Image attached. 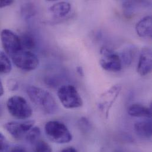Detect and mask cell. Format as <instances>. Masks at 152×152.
<instances>
[{"mask_svg":"<svg viewBox=\"0 0 152 152\" xmlns=\"http://www.w3.org/2000/svg\"><path fill=\"white\" fill-rule=\"evenodd\" d=\"M8 86L10 89L15 90L18 86L17 82L14 79H10L8 82Z\"/></svg>","mask_w":152,"mask_h":152,"instance_id":"obj_24","label":"cell"},{"mask_svg":"<svg viewBox=\"0 0 152 152\" xmlns=\"http://www.w3.org/2000/svg\"><path fill=\"white\" fill-rule=\"evenodd\" d=\"M58 96L61 102L66 108H77L83 105L82 98L73 85H65L61 86L58 91Z\"/></svg>","mask_w":152,"mask_h":152,"instance_id":"obj_4","label":"cell"},{"mask_svg":"<svg viewBox=\"0 0 152 152\" xmlns=\"http://www.w3.org/2000/svg\"><path fill=\"white\" fill-rule=\"evenodd\" d=\"M10 114L18 119H27L32 115V109L27 101L22 96L14 95L10 97L7 102Z\"/></svg>","mask_w":152,"mask_h":152,"instance_id":"obj_3","label":"cell"},{"mask_svg":"<svg viewBox=\"0 0 152 152\" xmlns=\"http://www.w3.org/2000/svg\"><path fill=\"white\" fill-rule=\"evenodd\" d=\"M71 11V5L68 2H59L49 8V11L52 15L57 18H64Z\"/></svg>","mask_w":152,"mask_h":152,"instance_id":"obj_12","label":"cell"},{"mask_svg":"<svg viewBox=\"0 0 152 152\" xmlns=\"http://www.w3.org/2000/svg\"><path fill=\"white\" fill-rule=\"evenodd\" d=\"M34 145L35 152H52L50 146L43 140H38Z\"/></svg>","mask_w":152,"mask_h":152,"instance_id":"obj_19","label":"cell"},{"mask_svg":"<svg viewBox=\"0 0 152 152\" xmlns=\"http://www.w3.org/2000/svg\"><path fill=\"white\" fill-rule=\"evenodd\" d=\"M143 1H125L123 2V13L127 18L132 17L136 12L139 5L143 4Z\"/></svg>","mask_w":152,"mask_h":152,"instance_id":"obj_15","label":"cell"},{"mask_svg":"<svg viewBox=\"0 0 152 152\" xmlns=\"http://www.w3.org/2000/svg\"><path fill=\"white\" fill-rule=\"evenodd\" d=\"M152 18L148 15L142 18L136 26L137 34L141 37H152Z\"/></svg>","mask_w":152,"mask_h":152,"instance_id":"obj_11","label":"cell"},{"mask_svg":"<svg viewBox=\"0 0 152 152\" xmlns=\"http://www.w3.org/2000/svg\"><path fill=\"white\" fill-rule=\"evenodd\" d=\"M7 146V141L4 134L0 132V152L5 149Z\"/></svg>","mask_w":152,"mask_h":152,"instance_id":"obj_23","label":"cell"},{"mask_svg":"<svg viewBox=\"0 0 152 152\" xmlns=\"http://www.w3.org/2000/svg\"></svg>","mask_w":152,"mask_h":152,"instance_id":"obj_30","label":"cell"},{"mask_svg":"<svg viewBox=\"0 0 152 152\" xmlns=\"http://www.w3.org/2000/svg\"><path fill=\"white\" fill-rule=\"evenodd\" d=\"M40 130L39 127H33L26 134L25 139L30 143H35L40 136Z\"/></svg>","mask_w":152,"mask_h":152,"instance_id":"obj_18","label":"cell"},{"mask_svg":"<svg viewBox=\"0 0 152 152\" xmlns=\"http://www.w3.org/2000/svg\"><path fill=\"white\" fill-rule=\"evenodd\" d=\"M101 58L99 64L102 69L109 72H119L122 69V62L120 56L111 49L104 47L101 50Z\"/></svg>","mask_w":152,"mask_h":152,"instance_id":"obj_6","label":"cell"},{"mask_svg":"<svg viewBox=\"0 0 152 152\" xmlns=\"http://www.w3.org/2000/svg\"><path fill=\"white\" fill-rule=\"evenodd\" d=\"M76 71L80 76H84V72H83V69L81 66H77L76 68Z\"/></svg>","mask_w":152,"mask_h":152,"instance_id":"obj_28","label":"cell"},{"mask_svg":"<svg viewBox=\"0 0 152 152\" xmlns=\"http://www.w3.org/2000/svg\"><path fill=\"white\" fill-rule=\"evenodd\" d=\"M34 121L28 120L23 123L9 122L5 124L6 130L16 140L25 139L27 133L34 127Z\"/></svg>","mask_w":152,"mask_h":152,"instance_id":"obj_8","label":"cell"},{"mask_svg":"<svg viewBox=\"0 0 152 152\" xmlns=\"http://www.w3.org/2000/svg\"><path fill=\"white\" fill-rule=\"evenodd\" d=\"M11 57L14 64L23 71H33L39 65V61L37 56L29 50L21 49Z\"/></svg>","mask_w":152,"mask_h":152,"instance_id":"obj_5","label":"cell"},{"mask_svg":"<svg viewBox=\"0 0 152 152\" xmlns=\"http://www.w3.org/2000/svg\"><path fill=\"white\" fill-rule=\"evenodd\" d=\"M59 152H77L76 149L72 147H69V148H67L65 149H62V151H61Z\"/></svg>","mask_w":152,"mask_h":152,"instance_id":"obj_27","label":"cell"},{"mask_svg":"<svg viewBox=\"0 0 152 152\" xmlns=\"http://www.w3.org/2000/svg\"><path fill=\"white\" fill-rule=\"evenodd\" d=\"M10 152H27V151L21 147H15L12 148Z\"/></svg>","mask_w":152,"mask_h":152,"instance_id":"obj_26","label":"cell"},{"mask_svg":"<svg viewBox=\"0 0 152 152\" xmlns=\"http://www.w3.org/2000/svg\"><path fill=\"white\" fill-rule=\"evenodd\" d=\"M27 93L30 100L44 113L52 114L56 112L57 103L55 98L48 91L31 86L27 88Z\"/></svg>","mask_w":152,"mask_h":152,"instance_id":"obj_1","label":"cell"},{"mask_svg":"<svg viewBox=\"0 0 152 152\" xmlns=\"http://www.w3.org/2000/svg\"><path fill=\"white\" fill-rule=\"evenodd\" d=\"M45 131L48 138L57 143L70 142L72 136L68 127L62 123L57 121H50L45 126Z\"/></svg>","mask_w":152,"mask_h":152,"instance_id":"obj_2","label":"cell"},{"mask_svg":"<svg viewBox=\"0 0 152 152\" xmlns=\"http://www.w3.org/2000/svg\"><path fill=\"white\" fill-rule=\"evenodd\" d=\"M121 60L122 63L124 62V64L126 65H130L132 64V59H133V55L132 52L130 50L125 51L123 54L121 55Z\"/></svg>","mask_w":152,"mask_h":152,"instance_id":"obj_21","label":"cell"},{"mask_svg":"<svg viewBox=\"0 0 152 152\" xmlns=\"http://www.w3.org/2000/svg\"><path fill=\"white\" fill-rule=\"evenodd\" d=\"M21 12L24 17L28 18L35 14L36 10L33 4L28 3L23 5V8L21 9Z\"/></svg>","mask_w":152,"mask_h":152,"instance_id":"obj_20","label":"cell"},{"mask_svg":"<svg viewBox=\"0 0 152 152\" xmlns=\"http://www.w3.org/2000/svg\"><path fill=\"white\" fill-rule=\"evenodd\" d=\"M4 91L3 85H2L1 80H0V96L4 94Z\"/></svg>","mask_w":152,"mask_h":152,"instance_id":"obj_29","label":"cell"},{"mask_svg":"<svg viewBox=\"0 0 152 152\" xmlns=\"http://www.w3.org/2000/svg\"><path fill=\"white\" fill-rule=\"evenodd\" d=\"M12 65L8 56L4 52H0V74H7L11 72Z\"/></svg>","mask_w":152,"mask_h":152,"instance_id":"obj_17","label":"cell"},{"mask_svg":"<svg viewBox=\"0 0 152 152\" xmlns=\"http://www.w3.org/2000/svg\"><path fill=\"white\" fill-rule=\"evenodd\" d=\"M134 130L139 137L150 139L152 137V121L151 120L138 121L134 124Z\"/></svg>","mask_w":152,"mask_h":152,"instance_id":"obj_13","label":"cell"},{"mask_svg":"<svg viewBox=\"0 0 152 152\" xmlns=\"http://www.w3.org/2000/svg\"><path fill=\"white\" fill-rule=\"evenodd\" d=\"M121 87L120 85H114L104 92L99 98L98 101V108L106 115H108V112L119 95Z\"/></svg>","mask_w":152,"mask_h":152,"instance_id":"obj_9","label":"cell"},{"mask_svg":"<svg viewBox=\"0 0 152 152\" xmlns=\"http://www.w3.org/2000/svg\"><path fill=\"white\" fill-rule=\"evenodd\" d=\"M14 3V1L11 0H0V8L10 6Z\"/></svg>","mask_w":152,"mask_h":152,"instance_id":"obj_25","label":"cell"},{"mask_svg":"<svg viewBox=\"0 0 152 152\" xmlns=\"http://www.w3.org/2000/svg\"><path fill=\"white\" fill-rule=\"evenodd\" d=\"M128 113L130 115L135 117L151 118V108H148L140 104H132L128 108Z\"/></svg>","mask_w":152,"mask_h":152,"instance_id":"obj_14","label":"cell"},{"mask_svg":"<svg viewBox=\"0 0 152 152\" xmlns=\"http://www.w3.org/2000/svg\"><path fill=\"white\" fill-rule=\"evenodd\" d=\"M1 41L5 53L10 56L21 50L20 37L9 29L1 32Z\"/></svg>","mask_w":152,"mask_h":152,"instance_id":"obj_7","label":"cell"},{"mask_svg":"<svg viewBox=\"0 0 152 152\" xmlns=\"http://www.w3.org/2000/svg\"><path fill=\"white\" fill-rule=\"evenodd\" d=\"M152 52L148 48H144L140 53L137 65V72L141 76L150 74L152 68Z\"/></svg>","mask_w":152,"mask_h":152,"instance_id":"obj_10","label":"cell"},{"mask_svg":"<svg viewBox=\"0 0 152 152\" xmlns=\"http://www.w3.org/2000/svg\"><path fill=\"white\" fill-rule=\"evenodd\" d=\"M78 124L80 128L84 130L89 129L90 127V123L89 120L86 118H81L79 121Z\"/></svg>","mask_w":152,"mask_h":152,"instance_id":"obj_22","label":"cell"},{"mask_svg":"<svg viewBox=\"0 0 152 152\" xmlns=\"http://www.w3.org/2000/svg\"><path fill=\"white\" fill-rule=\"evenodd\" d=\"M21 47L22 50H29L34 49L36 46V41L34 38L28 33L23 34L20 37Z\"/></svg>","mask_w":152,"mask_h":152,"instance_id":"obj_16","label":"cell"}]
</instances>
